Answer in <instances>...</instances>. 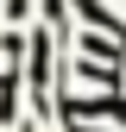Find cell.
<instances>
[{"mask_svg":"<svg viewBox=\"0 0 126 132\" xmlns=\"http://www.w3.org/2000/svg\"><path fill=\"white\" fill-rule=\"evenodd\" d=\"M63 113L76 120H126V94H94V101H76V94H63Z\"/></svg>","mask_w":126,"mask_h":132,"instance_id":"1","label":"cell"},{"mask_svg":"<svg viewBox=\"0 0 126 132\" xmlns=\"http://www.w3.org/2000/svg\"><path fill=\"white\" fill-rule=\"evenodd\" d=\"M69 132H94V126H69Z\"/></svg>","mask_w":126,"mask_h":132,"instance_id":"2","label":"cell"}]
</instances>
